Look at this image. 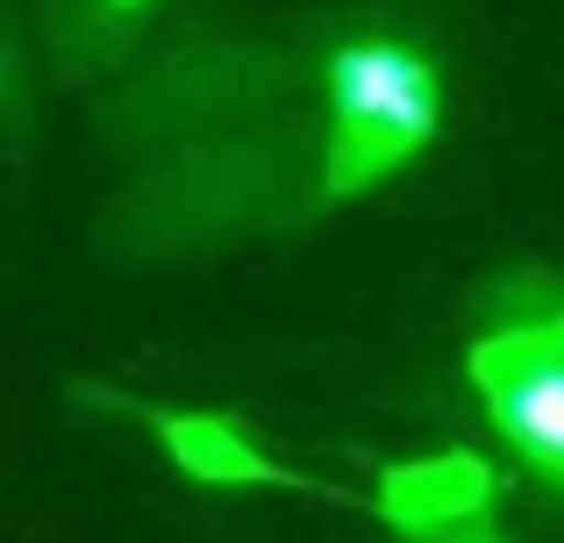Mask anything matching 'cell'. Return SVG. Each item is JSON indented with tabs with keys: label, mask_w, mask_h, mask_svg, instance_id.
Here are the masks:
<instances>
[{
	"label": "cell",
	"mask_w": 564,
	"mask_h": 543,
	"mask_svg": "<svg viewBox=\"0 0 564 543\" xmlns=\"http://www.w3.org/2000/svg\"><path fill=\"white\" fill-rule=\"evenodd\" d=\"M443 122V86L436 65L408 36L358 29L329 57V151H322V194L358 200L379 180L436 143Z\"/></svg>",
	"instance_id": "1"
},
{
	"label": "cell",
	"mask_w": 564,
	"mask_h": 543,
	"mask_svg": "<svg viewBox=\"0 0 564 543\" xmlns=\"http://www.w3.org/2000/svg\"><path fill=\"white\" fill-rule=\"evenodd\" d=\"M471 387L514 458L564 487V315H514L479 336Z\"/></svg>",
	"instance_id": "2"
},
{
	"label": "cell",
	"mask_w": 564,
	"mask_h": 543,
	"mask_svg": "<svg viewBox=\"0 0 564 543\" xmlns=\"http://www.w3.org/2000/svg\"><path fill=\"white\" fill-rule=\"evenodd\" d=\"M486 501H494V479H486V465L465 458V450L386 473V515L414 536H465L471 522L486 515Z\"/></svg>",
	"instance_id": "3"
},
{
	"label": "cell",
	"mask_w": 564,
	"mask_h": 543,
	"mask_svg": "<svg viewBox=\"0 0 564 543\" xmlns=\"http://www.w3.org/2000/svg\"><path fill=\"white\" fill-rule=\"evenodd\" d=\"M158 430V444L172 450V465H180L186 479H200V487H301V479H286L272 458L258 450V436L243 430L236 415H165V408H143Z\"/></svg>",
	"instance_id": "4"
},
{
	"label": "cell",
	"mask_w": 564,
	"mask_h": 543,
	"mask_svg": "<svg viewBox=\"0 0 564 543\" xmlns=\"http://www.w3.org/2000/svg\"><path fill=\"white\" fill-rule=\"evenodd\" d=\"M108 8H143V0H108Z\"/></svg>",
	"instance_id": "5"
}]
</instances>
